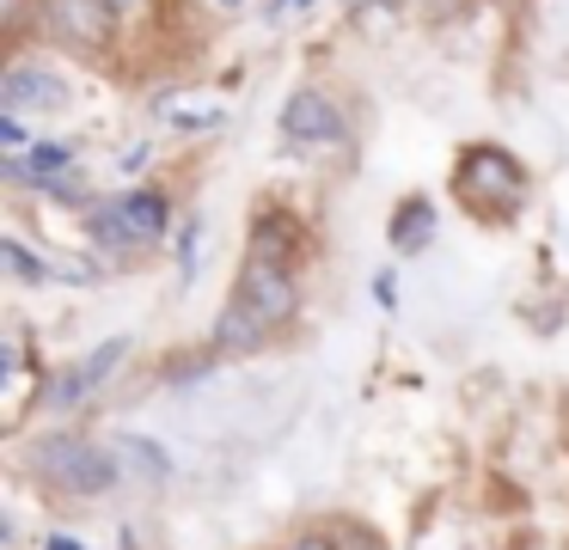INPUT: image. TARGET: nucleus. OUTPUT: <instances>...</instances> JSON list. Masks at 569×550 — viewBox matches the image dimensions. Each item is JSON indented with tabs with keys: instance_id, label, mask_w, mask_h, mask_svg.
Returning a JSON list of instances; mask_svg holds the SVG:
<instances>
[{
	"instance_id": "nucleus-1",
	"label": "nucleus",
	"mask_w": 569,
	"mask_h": 550,
	"mask_svg": "<svg viewBox=\"0 0 569 550\" xmlns=\"http://www.w3.org/2000/svg\"><path fill=\"white\" fill-rule=\"evenodd\" d=\"M26 459H31V471H38V483H50L56 496L99 501V496H111V489L123 483V459L111 452V440L68 434V428L38 434V440L26 447Z\"/></svg>"
},
{
	"instance_id": "nucleus-2",
	"label": "nucleus",
	"mask_w": 569,
	"mask_h": 550,
	"mask_svg": "<svg viewBox=\"0 0 569 550\" xmlns=\"http://www.w3.org/2000/svg\"><path fill=\"white\" fill-rule=\"evenodd\" d=\"M453 196L466 202L471 220L502 227V220H515L527 208V166L496 141H471L453 159Z\"/></svg>"
},
{
	"instance_id": "nucleus-3",
	"label": "nucleus",
	"mask_w": 569,
	"mask_h": 550,
	"mask_svg": "<svg viewBox=\"0 0 569 550\" xmlns=\"http://www.w3.org/2000/svg\"><path fill=\"white\" fill-rule=\"evenodd\" d=\"M166 227H172V202H166L160 190H117V196H99V202L87 208V232L99 251H148V244L166 239Z\"/></svg>"
},
{
	"instance_id": "nucleus-4",
	"label": "nucleus",
	"mask_w": 569,
	"mask_h": 550,
	"mask_svg": "<svg viewBox=\"0 0 569 550\" xmlns=\"http://www.w3.org/2000/svg\"><path fill=\"white\" fill-rule=\"evenodd\" d=\"M117 24L123 12L111 0H43V31L74 56H104L117 43Z\"/></svg>"
},
{
	"instance_id": "nucleus-5",
	"label": "nucleus",
	"mask_w": 569,
	"mask_h": 550,
	"mask_svg": "<svg viewBox=\"0 0 569 550\" xmlns=\"http://www.w3.org/2000/svg\"><path fill=\"white\" fill-rule=\"evenodd\" d=\"M233 293H239L246 306H258L270 324H288V318L300 312V276H295V263H288V257H258V251H246Z\"/></svg>"
},
{
	"instance_id": "nucleus-6",
	"label": "nucleus",
	"mask_w": 569,
	"mask_h": 550,
	"mask_svg": "<svg viewBox=\"0 0 569 550\" xmlns=\"http://www.w3.org/2000/svg\"><path fill=\"white\" fill-rule=\"evenodd\" d=\"M74 104V86L50 68V61H13L7 80H0V110H19V117H62Z\"/></svg>"
},
{
	"instance_id": "nucleus-7",
	"label": "nucleus",
	"mask_w": 569,
	"mask_h": 550,
	"mask_svg": "<svg viewBox=\"0 0 569 550\" xmlns=\"http://www.w3.org/2000/svg\"><path fill=\"white\" fill-rule=\"evenodd\" d=\"M282 134L300 147H337L343 141V110L331 104V92H319V86H295V92L282 98Z\"/></svg>"
},
{
	"instance_id": "nucleus-8",
	"label": "nucleus",
	"mask_w": 569,
	"mask_h": 550,
	"mask_svg": "<svg viewBox=\"0 0 569 550\" xmlns=\"http://www.w3.org/2000/svg\"><path fill=\"white\" fill-rule=\"evenodd\" d=\"M123 354H129V337H111L99 354H87V361L62 367V373H56V386H50V410H74V403H87L92 391L111 379V367L123 361Z\"/></svg>"
},
{
	"instance_id": "nucleus-9",
	"label": "nucleus",
	"mask_w": 569,
	"mask_h": 550,
	"mask_svg": "<svg viewBox=\"0 0 569 550\" xmlns=\"http://www.w3.org/2000/svg\"><path fill=\"white\" fill-rule=\"evenodd\" d=\"M270 330H276L270 318L233 293V300L221 306V318H214V349H221V354H258L263 342H270Z\"/></svg>"
},
{
	"instance_id": "nucleus-10",
	"label": "nucleus",
	"mask_w": 569,
	"mask_h": 550,
	"mask_svg": "<svg viewBox=\"0 0 569 550\" xmlns=\"http://www.w3.org/2000/svg\"><path fill=\"white\" fill-rule=\"evenodd\" d=\"M429 232H435V208H429V196H405V202L392 208V220H386V239H392V251H398V257L429 251Z\"/></svg>"
},
{
	"instance_id": "nucleus-11",
	"label": "nucleus",
	"mask_w": 569,
	"mask_h": 550,
	"mask_svg": "<svg viewBox=\"0 0 569 550\" xmlns=\"http://www.w3.org/2000/svg\"><path fill=\"white\" fill-rule=\"evenodd\" d=\"M111 452L123 459V477H141V483H166L172 477V459L141 434H111Z\"/></svg>"
},
{
	"instance_id": "nucleus-12",
	"label": "nucleus",
	"mask_w": 569,
	"mask_h": 550,
	"mask_svg": "<svg viewBox=\"0 0 569 550\" xmlns=\"http://www.w3.org/2000/svg\"><path fill=\"white\" fill-rule=\"evenodd\" d=\"M0 263L13 269V281H26V288H43V281L56 276V263H50V257H31L19 239H0Z\"/></svg>"
},
{
	"instance_id": "nucleus-13",
	"label": "nucleus",
	"mask_w": 569,
	"mask_h": 550,
	"mask_svg": "<svg viewBox=\"0 0 569 550\" xmlns=\"http://www.w3.org/2000/svg\"><path fill=\"white\" fill-rule=\"evenodd\" d=\"M31 141H38V134L26 129V117H19V110H0V147H7V153H26Z\"/></svg>"
},
{
	"instance_id": "nucleus-14",
	"label": "nucleus",
	"mask_w": 569,
	"mask_h": 550,
	"mask_svg": "<svg viewBox=\"0 0 569 550\" xmlns=\"http://www.w3.org/2000/svg\"><path fill=\"white\" fill-rule=\"evenodd\" d=\"M373 300H380L386 312H398V276H392V269H380V276H373Z\"/></svg>"
},
{
	"instance_id": "nucleus-15",
	"label": "nucleus",
	"mask_w": 569,
	"mask_h": 550,
	"mask_svg": "<svg viewBox=\"0 0 569 550\" xmlns=\"http://www.w3.org/2000/svg\"><path fill=\"white\" fill-rule=\"evenodd\" d=\"M295 550H337V538H325V532H312V538H300Z\"/></svg>"
},
{
	"instance_id": "nucleus-16",
	"label": "nucleus",
	"mask_w": 569,
	"mask_h": 550,
	"mask_svg": "<svg viewBox=\"0 0 569 550\" xmlns=\"http://www.w3.org/2000/svg\"><path fill=\"white\" fill-rule=\"evenodd\" d=\"M373 7H380V12H398L405 0H356V12H373Z\"/></svg>"
},
{
	"instance_id": "nucleus-17",
	"label": "nucleus",
	"mask_w": 569,
	"mask_h": 550,
	"mask_svg": "<svg viewBox=\"0 0 569 550\" xmlns=\"http://www.w3.org/2000/svg\"><path fill=\"white\" fill-rule=\"evenodd\" d=\"M295 7H312V0H276V12H295Z\"/></svg>"
},
{
	"instance_id": "nucleus-18",
	"label": "nucleus",
	"mask_w": 569,
	"mask_h": 550,
	"mask_svg": "<svg viewBox=\"0 0 569 550\" xmlns=\"http://www.w3.org/2000/svg\"><path fill=\"white\" fill-rule=\"evenodd\" d=\"M111 7H117V12H123V19H129V12H136V7H141V0H111Z\"/></svg>"
},
{
	"instance_id": "nucleus-19",
	"label": "nucleus",
	"mask_w": 569,
	"mask_h": 550,
	"mask_svg": "<svg viewBox=\"0 0 569 550\" xmlns=\"http://www.w3.org/2000/svg\"><path fill=\"white\" fill-rule=\"evenodd\" d=\"M43 550H80V544H74V538H56V544H43Z\"/></svg>"
},
{
	"instance_id": "nucleus-20",
	"label": "nucleus",
	"mask_w": 569,
	"mask_h": 550,
	"mask_svg": "<svg viewBox=\"0 0 569 550\" xmlns=\"http://www.w3.org/2000/svg\"><path fill=\"white\" fill-rule=\"evenodd\" d=\"M214 7H227V12H239V7H246V0H214Z\"/></svg>"
}]
</instances>
